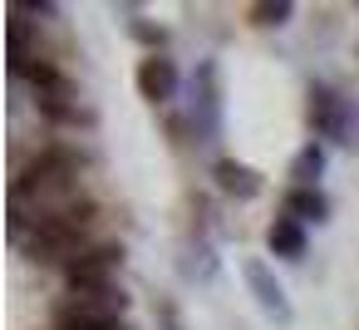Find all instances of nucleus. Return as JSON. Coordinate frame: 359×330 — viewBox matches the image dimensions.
<instances>
[{"label":"nucleus","mask_w":359,"mask_h":330,"mask_svg":"<svg viewBox=\"0 0 359 330\" xmlns=\"http://www.w3.org/2000/svg\"><path fill=\"white\" fill-rule=\"evenodd\" d=\"M89 222H94V202H65L60 212L35 217V237H30L35 261H65V266H69L79 251H89V246H84Z\"/></svg>","instance_id":"1"},{"label":"nucleus","mask_w":359,"mask_h":330,"mask_svg":"<svg viewBox=\"0 0 359 330\" xmlns=\"http://www.w3.org/2000/svg\"><path fill=\"white\" fill-rule=\"evenodd\" d=\"M305 114H310L315 133H325L334 143H354V133H359V109L330 84H310V109Z\"/></svg>","instance_id":"2"},{"label":"nucleus","mask_w":359,"mask_h":330,"mask_svg":"<svg viewBox=\"0 0 359 330\" xmlns=\"http://www.w3.org/2000/svg\"><path fill=\"white\" fill-rule=\"evenodd\" d=\"M118 266H123V246H89L65 266V276H69V291H104L114 286Z\"/></svg>","instance_id":"3"},{"label":"nucleus","mask_w":359,"mask_h":330,"mask_svg":"<svg viewBox=\"0 0 359 330\" xmlns=\"http://www.w3.org/2000/svg\"><path fill=\"white\" fill-rule=\"evenodd\" d=\"M241 276H246V286H251L256 305H261L276 325H290V301H285V286L271 276V266H266V261H256V256H246V261H241Z\"/></svg>","instance_id":"4"},{"label":"nucleus","mask_w":359,"mask_h":330,"mask_svg":"<svg viewBox=\"0 0 359 330\" xmlns=\"http://www.w3.org/2000/svg\"><path fill=\"white\" fill-rule=\"evenodd\" d=\"M138 94L148 99V104H168L172 94H177V65L168 60V55H148V60H138Z\"/></svg>","instance_id":"5"},{"label":"nucleus","mask_w":359,"mask_h":330,"mask_svg":"<svg viewBox=\"0 0 359 330\" xmlns=\"http://www.w3.org/2000/svg\"><path fill=\"white\" fill-rule=\"evenodd\" d=\"M212 178H217V187L226 192V197H241V202H251V197H261V173L256 168H246V163H236V158H222L217 168H212Z\"/></svg>","instance_id":"6"},{"label":"nucleus","mask_w":359,"mask_h":330,"mask_svg":"<svg viewBox=\"0 0 359 330\" xmlns=\"http://www.w3.org/2000/svg\"><path fill=\"white\" fill-rule=\"evenodd\" d=\"M266 246H271L276 256H285V261H300V256H305V227L280 212V217L266 227Z\"/></svg>","instance_id":"7"},{"label":"nucleus","mask_w":359,"mask_h":330,"mask_svg":"<svg viewBox=\"0 0 359 330\" xmlns=\"http://www.w3.org/2000/svg\"><path fill=\"white\" fill-rule=\"evenodd\" d=\"M285 217H295L300 227L305 222H325L330 217V197L320 187H290L285 192Z\"/></svg>","instance_id":"8"},{"label":"nucleus","mask_w":359,"mask_h":330,"mask_svg":"<svg viewBox=\"0 0 359 330\" xmlns=\"http://www.w3.org/2000/svg\"><path fill=\"white\" fill-rule=\"evenodd\" d=\"M192 99H202V128L212 133V128H217V114H222V89H217V65H202V70H197V84H192Z\"/></svg>","instance_id":"9"},{"label":"nucleus","mask_w":359,"mask_h":330,"mask_svg":"<svg viewBox=\"0 0 359 330\" xmlns=\"http://www.w3.org/2000/svg\"><path fill=\"white\" fill-rule=\"evenodd\" d=\"M325 173V148L320 143H305L300 153H295V163H290V178H295V187H315V178Z\"/></svg>","instance_id":"10"},{"label":"nucleus","mask_w":359,"mask_h":330,"mask_svg":"<svg viewBox=\"0 0 359 330\" xmlns=\"http://www.w3.org/2000/svg\"><path fill=\"white\" fill-rule=\"evenodd\" d=\"M295 15V6H290V0H261V6H251V25H261V30H280L285 20Z\"/></svg>","instance_id":"11"},{"label":"nucleus","mask_w":359,"mask_h":330,"mask_svg":"<svg viewBox=\"0 0 359 330\" xmlns=\"http://www.w3.org/2000/svg\"><path fill=\"white\" fill-rule=\"evenodd\" d=\"M55 330H128L123 320H109V315H65L55 320Z\"/></svg>","instance_id":"12"},{"label":"nucleus","mask_w":359,"mask_h":330,"mask_svg":"<svg viewBox=\"0 0 359 330\" xmlns=\"http://www.w3.org/2000/svg\"><path fill=\"white\" fill-rule=\"evenodd\" d=\"M133 35L148 40V45H163V30H153V25H133Z\"/></svg>","instance_id":"13"}]
</instances>
